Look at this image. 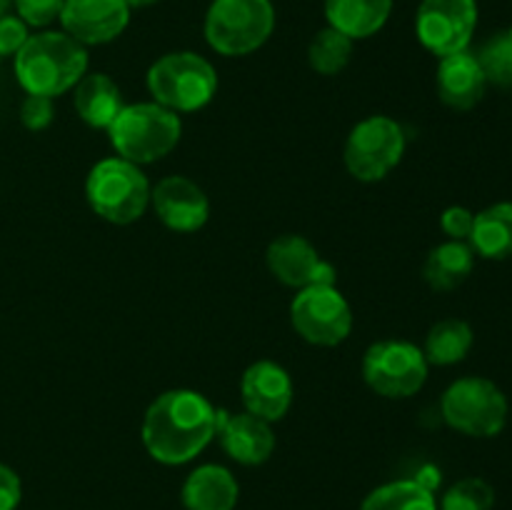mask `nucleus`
Returning a JSON list of instances; mask_svg holds the SVG:
<instances>
[{"instance_id": "nucleus-1", "label": "nucleus", "mask_w": 512, "mask_h": 510, "mask_svg": "<svg viewBox=\"0 0 512 510\" xmlns=\"http://www.w3.org/2000/svg\"><path fill=\"white\" fill-rule=\"evenodd\" d=\"M218 433V410L198 390L178 388L158 395L143 415V445L163 465L198 458Z\"/></svg>"}, {"instance_id": "nucleus-2", "label": "nucleus", "mask_w": 512, "mask_h": 510, "mask_svg": "<svg viewBox=\"0 0 512 510\" xmlns=\"http://www.w3.org/2000/svg\"><path fill=\"white\" fill-rule=\"evenodd\" d=\"M88 73V50L68 33L30 35L15 55V78L28 95L58 98Z\"/></svg>"}, {"instance_id": "nucleus-3", "label": "nucleus", "mask_w": 512, "mask_h": 510, "mask_svg": "<svg viewBox=\"0 0 512 510\" xmlns=\"http://www.w3.org/2000/svg\"><path fill=\"white\" fill-rule=\"evenodd\" d=\"M110 145L120 158L135 165L155 163L173 153L183 135L178 113L158 103L123 105L118 118L108 128Z\"/></svg>"}, {"instance_id": "nucleus-4", "label": "nucleus", "mask_w": 512, "mask_h": 510, "mask_svg": "<svg viewBox=\"0 0 512 510\" xmlns=\"http://www.w3.org/2000/svg\"><path fill=\"white\" fill-rule=\"evenodd\" d=\"M150 190V180L140 165L120 155L95 163L85 180L90 208L113 225H130L143 218L150 205Z\"/></svg>"}, {"instance_id": "nucleus-5", "label": "nucleus", "mask_w": 512, "mask_h": 510, "mask_svg": "<svg viewBox=\"0 0 512 510\" xmlns=\"http://www.w3.org/2000/svg\"><path fill=\"white\" fill-rule=\"evenodd\" d=\"M153 103L173 113H195L218 93V73L203 55L178 50L155 60L148 70Z\"/></svg>"}, {"instance_id": "nucleus-6", "label": "nucleus", "mask_w": 512, "mask_h": 510, "mask_svg": "<svg viewBox=\"0 0 512 510\" xmlns=\"http://www.w3.org/2000/svg\"><path fill=\"white\" fill-rule=\"evenodd\" d=\"M275 28L270 0H213L205 15V40L228 58L263 48Z\"/></svg>"}, {"instance_id": "nucleus-7", "label": "nucleus", "mask_w": 512, "mask_h": 510, "mask_svg": "<svg viewBox=\"0 0 512 510\" xmlns=\"http://www.w3.org/2000/svg\"><path fill=\"white\" fill-rule=\"evenodd\" d=\"M440 413L458 433L470 438H495L508 423L510 405L493 380L468 375L448 385L440 398Z\"/></svg>"}, {"instance_id": "nucleus-8", "label": "nucleus", "mask_w": 512, "mask_h": 510, "mask_svg": "<svg viewBox=\"0 0 512 510\" xmlns=\"http://www.w3.org/2000/svg\"><path fill=\"white\" fill-rule=\"evenodd\" d=\"M405 155V130L388 115H370L345 140V168L360 183L383 180Z\"/></svg>"}, {"instance_id": "nucleus-9", "label": "nucleus", "mask_w": 512, "mask_h": 510, "mask_svg": "<svg viewBox=\"0 0 512 510\" xmlns=\"http://www.w3.org/2000/svg\"><path fill=\"white\" fill-rule=\"evenodd\" d=\"M423 348L410 340L390 338L370 345L363 355V378L383 398H410L428 380Z\"/></svg>"}, {"instance_id": "nucleus-10", "label": "nucleus", "mask_w": 512, "mask_h": 510, "mask_svg": "<svg viewBox=\"0 0 512 510\" xmlns=\"http://www.w3.org/2000/svg\"><path fill=\"white\" fill-rule=\"evenodd\" d=\"M290 323L305 343L335 348L353 330V308L335 285H308L290 303Z\"/></svg>"}, {"instance_id": "nucleus-11", "label": "nucleus", "mask_w": 512, "mask_h": 510, "mask_svg": "<svg viewBox=\"0 0 512 510\" xmlns=\"http://www.w3.org/2000/svg\"><path fill=\"white\" fill-rule=\"evenodd\" d=\"M478 25V3L475 0H423L415 15V33L438 58L463 53Z\"/></svg>"}, {"instance_id": "nucleus-12", "label": "nucleus", "mask_w": 512, "mask_h": 510, "mask_svg": "<svg viewBox=\"0 0 512 510\" xmlns=\"http://www.w3.org/2000/svg\"><path fill=\"white\" fill-rule=\"evenodd\" d=\"M268 270L283 285L295 290H303L308 285H335L333 265L320 258L318 248L310 243L305 235H280L268 245L265 253Z\"/></svg>"}, {"instance_id": "nucleus-13", "label": "nucleus", "mask_w": 512, "mask_h": 510, "mask_svg": "<svg viewBox=\"0 0 512 510\" xmlns=\"http://www.w3.org/2000/svg\"><path fill=\"white\" fill-rule=\"evenodd\" d=\"M150 205L165 228L175 233H195L210 218V200L195 180L168 175L150 190Z\"/></svg>"}, {"instance_id": "nucleus-14", "label": "nucleus", "mask_w": 512, "mask_h": 510, "mask_svg": "<svg viewBox=\"0 0 512 510\" xmlns=\"http://www.w3.org/2000/svg\"><path fill=\"white\" fill-rule=\"evenodd\" d=\"M58 20L80 45H103L128 28L130 8L125 0H65Z\"/></svg>"}, {"instance_id": "nucleus-15", "label": "nucleus", "mask_w": 512, "mask_h": 510, "mask_svg": "<svg viewBox=\"0 0 512 510\" xmlns=\"http://www.w3.org/2000/svg\"><path fill=\"white\" fill-rule=\"evenodd\" d=\"M240 395H243L245 410L250 415H258L268 423H278L293 405V378L275 360H258V363L248 365V370L243 373Z\"/></svg>"}, {"instance_id": "nucleus-16", "label": "nucleus", "mask_w": 512, "mask_h": 510, "mask_svg": "<svg viewBox=\"0 0 512 510\" xmlns=\"http://www.w3.org/2000/svg\"><path fill=\"white\" fill-rule=\"evenodd\" d=\"M220 448L240 465H263L275 453V433L268 420L258 415L245 413L228 415L218 410V433Z\"/></svg>"}, {"instance_id": "nucleus-17", "label": "nucleus", "mask_w": 512, "mask_h": 510, "mask_svg": "<svg viewBox=\"0 0 512 510\" xmlns=\"http://www.w3.org/2000/svg\"><path fill=\"white\" fill-rule=\"evenodd\" d=\"M435 83L440 100L453 110H473L485 98L488 88L483 68L470 50L440 58Z\"/></svg>"}, {"instance_id": "nucleus-18", "label": "nucleus", "mask_w": 512, "mask_h": 510, "mask_svg": "<svg viewBox=\"0 0 512 510\" xmlns=\"http://www.w3.org/2000/svg\"><path fill=\"white\" fill-rule=\"evenodd\" d=\"M180 498L185 510H235L240 485L225 465L205 463L185 478Z\"/></svg>"}, {"instance_id": "nucleus-19", "label": "nucleus", "mask_w": 512, "mask_h": 510, "mask_svg": "<svg viewBox=\"0 0 512 510\" xmlns=\"http://www.w3.org/2000/svg\"><path fill=\"white\" fill-rule=\"evenodd\" d=\"M73 105L83 123H88L90 128L108 130L125 103L118 83L110 75L85 73L75 85Z\"/></svg>"}, {"instance_id": "nucleus-20", "label": "nucleus", "mask_w": 512, "mask_h": 510, "mask_svg": "<svg viewBox=\"0 0 512 510\" xmlns=\"http://www.w3.org/2000/svg\"><path fill=\"white\" fill-rule=\"evenodd\" d=\"M393 13V0H325V18L330 28L350 40H363L383 30Z\"/></svg>"}, {"instance_id": "nucleus-21", "label": "nucleus", "mask_w": 512, "mask_h": 510, "mask_svg": "<svg viewBox=\"0 0 512 510\" xmlns=\"http://www.w3.org/2000/svg\"><path fill=\"white\" fill-rule=\"evenodd\" d=\"M475 268V250L465 240H445L425 258L423 278L433 290H455L470 278Z\"/></svg>"}, {"instance_id": "nucleus-22", "label": "nucleus", "mask_w": 512, "mask_h": 510, "mask_svg": "<svg viewBox=\"0 0 512 510\" xmlns=\"http://www.w3.org/2000/svg\"><path fill=\"white\" fill-rule=\"evenodd\" d=\"M468 243L485 260L512 258V203H495L475 213Z\"/></svg>"}, {"instance_id": "nucleus-23", "label": "nucleus", "mask_w": 512, "mask_h": 510, "mask_svg": "<svg viewBox=\"0 0 512 510\" xmlns=\"http://www.w3.org/2000/svg\"><path fill=\"white\" fill-rule=\"evenodd\" d=\"M473 328L460 318H445L430 328L428 338H425V360L428 365H455L460 360L468 358L470 348H473Z\"/></svg>"}, {"instance_id": "nucleus-24", "label": "nucleus", "mask_w": 512, "mask_h": 510, "mask_svg": "<svg viewBox=\"0 0 512 510\" xmlns=\"http://www.w3.org/2000/svg\"><path fill=\"white\" fill-rule=\"evenodd\" d=\"M360 510H438L433 490L420 480H393L365 495Z\"/></svg>"}, {"instance_id": "nucleus-25", "label": "nucleus", "mask_w": 512, "mask_h": 510, "mask_svg": "<svg viewBox=\"0 0 512 510\" xmlns=\"http://www.w3.org/2000/svg\"><path fill=\"white\" fill-rule=\"evenodd\" d=\"M353 55V40L335 28H323L308 45V63L320 75H338Z\"/></svg>"}, {"instance_id": "nucleus-26", "label": "nucleus", "mask_w": 512, "mask_h": 510, "mask_svg": "<svg viewBox=\"0 0 512 510\" xmlns=\"http://www.w3.org/2000/svg\"><path fill=\"white\" fill-rule=\"evenodd\" d=\"M495 490L483 478H463L445 490L438 510H493Z\"/></svg>"}, {"instance_id": "nucleus-27", "label": "nucleus", "mask_w": 512, "mask_h": 510, "mask_svg": "<svg viewBox=\"0 0 512 510\" xmlns=\"http://www.w3.org/2000/svg\"><path fill=\"white\" fill-rule=\"evenodd\" d=\"M488 83L512 85V38L510 33H498L475 53Z\"/></svg>"}, {"instance_id": "nucleus-28", "label": "nucleus", "mask_w": 512, "mask_h": 510, "mask_svg": "<svg viewBox=\"0 0 512 510\" xmlns=\"http://www.w3.org/2000/svg\"><path fill=\"white\" fill-rule=\"evenodd\" d=\"M13 3L20 20H25L28 25H35V28H45L55 18H60V10H63L65 0H13Z\"/></svg>"}, {"instance_id": "nucleus-29", "label": "nucleus", "mask_w": 512, "mask_h": 510, "mask_svg": "<svg viewBox=\"0 0 512 510\" xmlns=\"http://www.w3.org/2000/svg\"><path fill=\"white\" fill-rule=\"evenodd\" d=\"M55 118L53 98H45V95H28L20 105V123L28 130L38 133V130H45Z\"/></svg>"}, {"instance_id": "nucleus-30", "label": "nucleus", "mask_w": 512, "mask_h": 510, "mask_svg": "<svg viewBox=\"0 0 512 510\" xmlns=\"http://www.w3.org/2000/svg\"><path fill=\"white\" fill-rule=\"evenodd\" d=\"M475 213L465 205H450V208L443 210L440 215V228L448 235L450 240H465L468 243L470 233H473Z\"/></svg>"}, {"instance_id": "nucleus-31", "label": "nucleus", "mask_w": 512, "mask_h": 510, "mask_svg": "<svg viewBox=\"0 0 512 510\" xmlns=\"http://www.w3.org/2000/svg\"><path fill=\"white\" fill-rule=\"evenodd\" d=\"M28 23L18 15H3L0 18V58L3 55H18V50L28 43Z\"/></svg>"}, {"instance_id": "nucleus-32", "label": "nucleus", "mask_w": 512, "mask_h": 510, "mask_svg": "<svg viewBox=\"0 0 512 510\" xmlns=\"http://www.w3.org/2000/svg\"><path fill=\"white\" fill-rule=\"evenodd\" d=\"M23 498V485L10 465L0 463V510H18Z\"/></svg>"}, {"instance_id": "nucleus-33", "label": "nucleus", "mask_w": 512, "mask_h": 510, "mask_svg": "<svg viewBox=\"0 0 512 510\" xmlns=\"http://www.w3.org/2000/svg\"><path fill=\"white\" fill-rule=\"evenodd\" d=\"M125 3H128L130 10H133V8H148V5L158 3V0H125Z\"/></svg>"}, {"instance_id": "nucleus-34", "label": "nucleus", "mask_w": 512, "mask_h": 510, "mask_svg": "<svg viewBox=\"0 0 512 510\" xmlns=\"http://www.w3.org/2000/svg\"><path fill=\"white\" fill-rule=\"evenodd\" d=\"M8 5H10V0H0V18H3V15H5Z\"/></svg>"}, {"instance_id": "nucleus-35", "label": "nucleus", "mask_w": 512, "mask_h": 510, "mask_svg": "<svg viewBox=\"0 0 512 510\" xmlns=\"http://www.w3.org/2000/svg\"><path fill=\"white\" fill-rule=\"evenodd\" d=\"M508 33H510V38H512V28H510V30H508Z\"/></svg>"}]
</instances>
